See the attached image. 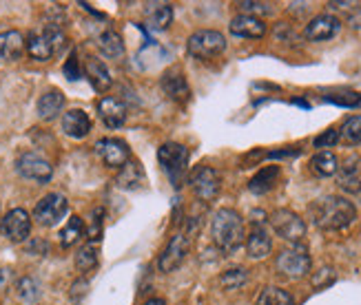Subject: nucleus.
Here are the masks:
<instances>
[{"label": "nucleus", "mask_w": 361, "mask_h": 305, "mask_svg": "<svg viewBox=\"0 0 361 305\" xmlns=\"http://www.w3.org/2000/svg\"><path fill=\"white\" fill-rule=\"evenodd\" d=\"M310 219L319 230H343L357 219V208L353 201L339 195H328L317 201H312L310 208Z\"/></svg>", "instance_id": "obj_1"}, {"label": "nucleus", "mask_w": 361, "mask_h": 305, "mask_svg": "<svg viewBox=\"0 0 361 305\" xmlns=\"http://www.w3.org/2000/svg\"><path fill=\"white\" fill-rule=\"evenodd\" d=\"M211 237L213 244L226 254L240 250L242 244L246 242V228L242 215L238 211H233V208H219L211 221Z\"/></svg>", "instance_id": "obj_2"}, {"label": "nucleus", "mask_w": 361, "mask_h": 305, "mask_svg": "<svg viewBox=\"0 0 361 305\" xmlns=\"http://www.w3.org/2000/svg\"><path fill=\"white\" fill-rule=\"evenodd\" d=\"M65 46V31L56 25H42L25 38V51L36 62H49Z\"/></svg>", "instance_id": "obj_3"}, {"label": "nucleus", "mask_w": 361, "mask_h": 305, "mask_svg": "<svg viewBox=\"0 0 361 305\" xmlns=\"http://www.w3.org/2000/svg\"><path fill=\"white\" fill-rule=\"evenodd\" d=\"M158 162H160L166 178L173 184H180L186 178V173H188L191 153H188V149L184 147V144L164 142L162 147L158 149Z\"/></svg>", "instance_id": "obj_4"}, {"label": "nucleus", "mask_w": 361, "mask_h": 305, "mask_svg": "<svg viewBox=\"0 0 361 305\" xmlns=\"http://www.w3.org/2000/svg\"><path fill=\"white\" fill-rule=\"evenodd\" d=\"M186 51L197 60H213L226 51V38L215 29H200L188 38Z\"/></svg>", "instance_id": "obj_5"}, {"label": "nucleus", "mask_w": 361, "mask_h": 305, "mask_svg": "<svg viewBox=\"0 0 361 305\" xmlns=\"http://www.w3.org/2000/svg\"><path fill=\"white\" fill-rule=\"evenodd\" d=\"M269 221H271L275 235L284 239V242L300 244L306 237V221L297 213L288 211V208H279V211L271 213Z\"/></svg>", "instance_id": "obj_6"}, {"label": "nucleus", "mask_w": 361, "mask_h": 305, "mask_svg": "<svg viewBox=\"0 0 361 305\" xmlns=\"http://www.w3.org/2000/svg\"><path fill=\"white\" fill-rule=\"evenodd\" d=\"M275 268L281 277L286 279H304L310 268H312V259L310 254L304 248H286L277 254L275 259Z\"/></svg>", "instance_id": "obj_7"}, {"label": "nucleus", "mask_w": 361, "mask_h": 305, "mask_svg": "<svg viewBox=\"0 0 361 305\" xmlns=\"http://www.w3.org/2000/svg\"><path fill=\"white\" fill-rule=\"evenodd\" d=\"M67 213H69V199L62 195V192H49V195H44L36 204L34 217L31 219H36L44 228H51V226H58Z\"/></svg>", "instance_id": "obj_8"}, {"label": "nucleus", "mask_w": 361, "mask_h": 305, "mask_svg": "<svg viewBox=\"0 0 361 305\" xmlns=\"http://www.w3.org/2000/svg\"><path fill=\"white\" fill-rule=\"evenodd\" d=\"M188 184H191V190L195 192V197L204 204H211L213 199H217L219 190H222V178H219V173L211 166L193 168L191 178H188Z\"/></svg>", "instance_id": "obj_9"}, {"label": "nucleus", "mask_w": 361, "mask_h": 305, "mask_svg": "<svg viewBox=\"0 0 361 305\" xmlns=\"http://www.w3.org/2000/svg\"><path fill=\"white\" fill-rule=\"evenodd\" d=\"M16 170H18L20 178L38 182V184H47L54 175V166L34 151H27L16 159Z\"/></svg>", "instance_id": "obj_10"}, {"label": "nucleus", "mask_w": 361, "mask_h": 305, "mask_svg": "<svg viewBox=\"0 0 361 305\" xmlns=\"http://www.w3.org/2000/svg\"><path fill=\"white\" fill-rule=\"evenodd\" d=\"M0 230L9 239L11 244H23L31 235V217L25 208H13L9 211L3 221H0Z\"/></svg>", "instance_id": "obj_11"}, {"label": "nucleus", "mask_w": 361, "mask_h": 305, "mask_svg": "<svg viewBox=\"0 0 361 305\" xmlns=\"http://www.w3.org/2000/svg\"><path fill=\"white\" fill-rule=\"evenodd\" d=\"M96 153L100 155V159L109 168H118V170L131 159L129 144L118 139V137H102V139H98L96 142Z\"/></svg>", "instance_id": "obj_12"}, {"label": "nucleus", "mask_w": 361, "mask_h": 305, "mask_svg": "<svg viewBox=\"0 0 361 305\" xmlns=\"http://www.w3.org/2000/svg\"><path fill=\"white\" fill-rule=\"evenodd\" d=\"M188 250H191V239H188L186 235L178 232L176 237H171V242L166 244V248L162 250L160 259H158L160 272H173V270H178L184 263Z\"/></svg>", "instance_id": "obj_13"}, {"label": "nucleus", "mask_w": 361, "mask_h": 305, "mask_svg": "<svg viewBox=\"0 0 361 305\" xmlns=\"http://www.w3.org/2000/svg\"><path fill=\"white\" fill-rule=\"evenodd\" d=\"M337 184L343 192L348 195H357L361 188V155L350 153L343 157L337 168Z\"/></svg>", "instance_id": "obj_14"}, {"label": "nucleus", "mask_w": 361, "mask_h": 305, "mask_svg": "<svg viewBox=\"0 0 361 305\" xmlns=\"http://www.w3.org/2000/svg\"><path fill=\"white\" fill-rule=\"evenodd\" d=\"M341 31V23L337 15L333 13H319L315 15L304 29V36L312 42H326V40H333L337 34Z\"/></svg>", "instance_id": "obj_15"}, {"label": "nucleus", "mask_w": 361, "mask_h": 305, "mask_svg": "<svg viewBox=\"0 0 361 305\" xmlns=\"http://www.w3.org/2000/svg\"><path fill=\"white\" fill-rule=\"evenodd\" d=\"M228 31H231L233 36H238V38L259 40V38H264V36H266V31H269V27H266V23H264L262 18H255V15L240 13V15H235V18L231 20Z\"/></svg>", "instance_id": "obj_16"}, {"label": "nucleus", "mask_w": 361, "mask_h": 305, "mask_svg": "<svg viewBox=\"0 0 361 305\" xmlns=\"http://www.w3.org/2000/svg\"><path fill=\"white\" fill-rule=\"evenodd\" d=\"M160 87L164 91V95L169 100H173V102H188V98H191V87H188L186 82V77L180 69H171L162 75L160 80Z\"/></svg>", "instance_id": "obj_17"}, {"label": "nucleus", "mask_w": 361, "mask_h": 305, "mask_svg": "<svg viewBox=\"0 0 361 305\" xmlns=\"http://www.w3.org/2000/svg\"><path fill=\"white\" fill-rule=\"evenodd\" d=\"M98 116L106 128H120L127 122V106L122 100L114 98V95H104L98 102Z\"/></svg>", "instance_id": "obj_18"}, {"label": "nucleus", "mask_w": 361, "mask_h": 305, "mask_svg": "<svg viewBox=\"0 0 361 305\" xmlns=\"http://www.w3.org/2000/svg\"><path fill=\"white\" fill-rule=\"evenodd\" d=\"M85 75L89 77L91 87L96 89V91H100V93L109 91V89H111V85H114V77H111V73H109L106 64L100 58H96V56H89L85 60Z\"/></svg>", "instance_id": "obj_19"}, {"label": "nucleus", "mask_w": 361, "mask_h": 305, "mask_svg": "<svg viewBox=\"0 0 361 305\" xmlns=\"http://www.w3.org/2000/svg\"><path fill=\"white\" fill-rule=\"evenodd\" d=\"M62 131L73 139H82L91 133V118L82 108H71L62 116Z\"/></svg>", "instance_id": "obj_20"}, {"label": "nucleus", "mask_w": 361, "mask_h": 305, "mask_svg": "<svg viewBox=\"0 0 361 305\" xmlns=\"http://www.w3.org/2000/svg\"><path fill=\"white\" fill-rule=\"evenodd\" d=\"M244 244H246V252H248L250 259H264V256H269L271 250H273L271 235L266 232V228L257 226V223H255V228L246 235Z\"/></svg>", "instance_id": "obj_21"}, {"label": "nucleus", "mask_w": 361, "mask_h": 305, "mask_svg": "<svg viewBox=\"0 0 361 305\" xmlns=\"http://www.w3.org/2000/svg\"><path fill=\"white\" fill-rule=\"evenodd\" d=\"M25 54V36L20 31H3L0 34V62H16Z\"/></svg>", "instance_id": "obj_22"}, {"label": "nucleus", "mask_w": 361, "mask_h": 305, "mask_svg": "<svg viewBox=\"0 0 361 305\" xmlns=\"http://www.w3.org/2000/svg\"><path fill=\"white\" fill-rule=\"evenodd\" d=\"M145 23L153 31H164L173 23V7L169 3H147L145 5Z\"/></svg>", "instance_id": "obj_23"}, {"label": "nucleus", "mask_w": 361, "mask_h": 305, "mask_svg": "<svg viewBox=\"0 0 361 305\" xmlns=\"http://www.w3.org/2000/svg\"><path fill=\"white\" fill-rule=\"evenodd\" d=\"M279 178H281L279 166H264L262 170L253 175V180L248 182V190L255 192V195H266V192H271L277 186Z\"/></svg>", "instance_id": "obj_24"}, {"label": "nucleus", "mask_w": 361, "mask_h": 305, "mask_svg": "<svg viewBox=\"0 0 361 305\" xmlns=\"http://www.w3.org/2000/svg\"><path fill=\"white\" fill-rule=\"evenodd\" d=\"M62 106H65V95H62L58 89H49V91H44L38 100V116H40V120L51 122L58 118Z\"/></svg>", "instance_id": "obj_25"}, {"label": "nucleus", "mask_w": 361, "mask_h": 305, "mask_svg": "<svg viewBox=\"0 0 361 305\" xmlns=\"http://www.w3.org/2000/svg\"><path fill=\"white\" fill-rule=\"evenodd\" d=\"M145 182H147L145 170H142V166H140L137 159H129V162L120 168L118 178H116V184L120 188H124V190H135V188L142 186Z\"/></svg>", "instance_id": "obj_26"}, {"label": "nucleus", "mask_w": 361, "mask_h": 305, "mask_svg": "<svg viewBox=\"0 0 361 305\" xmlns=\"http://www.w3.org/2000/svg\"><path fill=\"white\" fill-rule=\"evenodd\" d=\"M310 170L317 175V178H333L337 175V168H339V159L335 153L331 151H319L317 155L310 157Z\"/></svg>", "instance_id": "obj_27"}, {"label": "nucleus", "mask_w": 361, "mask_h": 305, "mask_svg": "<svg viewBox=\"0 0 361 305\" xmlns=\"http://www.w3.org/2000/svg\"><path fill=\"white\" fill-rule=\"evenodd\" d=\"M98 49L104 58L109 60H120L124 58V42H122V36L118 31H104V34L98 38Z\"/></svg>", "instance_id": "obj_28"}, {"label": "nucleus", "mask_w": 361, "mask_h": 305, "mask_svg": "<svg viewBox=\"0 0 361 305\" xmlns=\"http://www.w3.org/2000/svg\"><path fill=\"white\" fill-rule=\"evenodd\" d=\"M255 305H295V299L290 297V292L281 290L277 285H266L257 294Z\"/></svg>", "instance_id": "obj_29"}, {"label": "nucleus", "mask_w": 361, "mask_h": 305, "mask_svg": "<svg viewBox=\"0 0 361 305\" xmlns=\"http://www.w3.org/2000/svg\"><path fill=\"white\" fill-rule=\"evenodd\" d=\"M85 237V223H82V219L80 217H71L67 223H65V228L60 230V246L62 248H71V246H75L80 239Z\"/></svg>", "instance_id": "obj_30"}, {"label": "nucleus", "mask_w": 361, "mask_h": 305, "mask_svg": "<svg viewBox=\"0 0 361 305\" xmlns=\"http://www.w3.org/2000/svg\"><path fill=\"white\" fill-rule=\"evenodd\" d=\"M339 142L348 144V147H357L361 144V116H350L339 128Z\"/></svg>", "instance_id": "obj_31"}, {"label": "nucleus", "mask_w": 361, "mask_h": 305, "mask_svg": "<svg viewBox=\"0 0 361 305\" xmlns=\"http://www.w3.org/2000/svg\"><path fill=\"white\" fill-rule=\"evenodd\" d=\"M248 281V272L246 268H228L222 272V277H219V285L224 287V290H240L244 287Z\"/></svg>", "instance_id": "obj_32"}, {"label": "nucleus", "mask_w": 361, "mask_h": 305, "mask_svg": "<svg viewBox=\"0 0 361 305\" xmlns=\"http://www.w3.org/2000/svg\"><path fill=\"white\" fill-rule=\"evenodd\" d=\"M98 250H96V246L93 244H87V246H82L80 250L75 252V259H73V263H75V268H78V272H89V270H93L98 266Z\"/></svg>", "instance_id": "obj_33"}, {"label": "nucleus", "mask_w": 361, "mask_h": 305, "mask_svg": "<svg viewBox=\"0 0 361 305\" xmlns=\"http://www.w3.org/2000/svg\"><path fill=\"white\" fill-rule=\"evenodd\" d=\"M89 219H91V221H89V226L85 228V235L89 237V242H91V244H96V242H100V237H102L104 211H102V208H93Z\"/></svg>", "instance_id": "obj_34"}, {"label": "nucleus", "mask_w": 361, "mask_h": 305, "mask_svg": "<svg viewBox=\"0 0 361 305\" xmlns=\"http://www.w3.org/2000/svg\"><path fill=\"white\" fill-rule=\"evenodd\" d=\"M18 297L25 303H34L40 297V285L36 283V279H31V277L20 279L18 281Z\"/></svg>", "instance_id": "obj_35"}, {"label": "nucleus", "mask_w": 361, "mask_h": 305, "mask_svg": "<svg viewBox=\"0 0 361 305\" xmlns=\"http://www.w3.org/2000/svg\"><path fill=\"white\" fill-rule=\"evenodd\" d=\"M337 142H339V128H328V131L317 135L312 144H315V149H333L337 147Z\"/></svg>", "instance_id": "obj_36"}, {"label": "nucleus", "mask_w": 361, "mask_h": 305, "mask_svg": "<svg viewBox=\"0 0 361 305\" xmlns=\"http://www.w3.org/2000/svg\"><path fill=\"white\" fill-rule=\"evenodd\" d=\"M238 7L242 9V13L246 15H255L259 18L257 13H271V3H255V0H244V3H238Z\"/></svg>", "instance_id": "obj_37"}, {"label": "nucleus", "mask_w": 361, "mask_h": 305, "mask_svg": "<svg viewBox=\"0 0 361 305\" xmlns=\"http://www.w3.org/2000/svg\"><path fill=\"white\" fill-rule=\"evenodd\" d=\"M328 102H335L339 106H359L361 95L359 93H341V95H326Z\"/></svg>", "instance_id": "obj_38"}, {"label": "nucleus", "mask_w": 361, "mask_h": 305, "mask_svg": "<svg viewBox=\"0 0 361 305\" xmlns=\"http://www.w3.org/2000/svg\"><path fill=\"white\" fill-rule=\"evenodd\" d=\"M335 281V272H333V268H322L315 277H312V285L315 287H324V285H328V283H333Z\"/></svg>", "instance_id": "obj_39"}, {"label": "nucleus", "mask_w": 361, "mask_h": 305, "mask_svg": "<svg viewBox=\"0 0 361 305\" xmlns=\"http://www.w3.org/2000/svg\"><path fill=\"white\" fill-rule=\"evenodd\" d=\"M71 297L75 299V301H80V297H85L87 294V290H89V281H85V279H80V281H75L73 285H71Z\"/></svg>", "instance_id": "obj_40"}, {"label": "nucleus", "mask_w": 361, "mask_h": 305, "mask_svg": "<svg viewBox=\"0 0 361 305\" xmlns=\"http://www.w3.org/2000/svg\"><path fill=\"white\" fill-rule=\"evenodd\" d=\"M65 73L69 75V80H78V58H75V54H71V58L67 60Z\"/></svg>", "instance_id": "obj_41"}, {"label": "nucleus", "mask_w": 361, "mask_h": 305, "mask_svg": "<svg viewBox=\"0 0 361 305\" xmlns=\"http://www.w3.org/2000/svg\"><path fill=\"white\" fill-rule=\"evenodd\" d=\"M302 151L300 149H290V151H271V153H266V157H269V159H275V157H297V155H300Z\"/></svg>", "instance_id": "obj_42"}, {"label": "nucleus", "mask_w": 361, "mask_h": 305, "mask_svg": "<svg viewBox=\"0 0 361 305\" xmlns=\"http://www.w3.org/2000/svg\"><path fill=\"white\" fill-rule=\"evenodd\" d=\"M145 305H169V303H166L164 299H149Z\"/></svg>", "instance_id": "obj_43"}, {"label": "nucleus", "mask_w": 361, "mask_h": 305, "mask_svg": "<svg viewBox=\"0 0 361 305\" xmlns=\"http://www.w3.org/2000/svg\"><path fill=\"white\" fill-rule=\"evenodd\" d=\"M357 195H359V201H361V188H359V192H357Z\"/></svg>", "instance_id": "obj_44"}]
</instances>
